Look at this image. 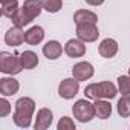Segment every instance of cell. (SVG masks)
Here are the masks:
<instances>
[{
    "label": "cell",
    "mask_w": 130,
    "mask_h": 130,
    "mask_svg": "<svg viewBox=\"0 0 130 130\" xmlns=\"http://www.w3.org/2000/svg\"><path fill=\"white\" fill-rule=\"evenodd\" d=\"M35 110V103L34 100L23 96L15 103V112H14V122L19 127H29L31 125V119H32V113Z\"/></svg>",
    "instance_id": "6da1fadb"
},
{
    "label": "cell",
    "mask_w": 130,
    "mask_h": 130,
    "mask_svg": "<svg viewBox=\"0 0 130 130\" xmlns=\"http://www.w3.org/2000/svg\"><path fill=\"white\" fill-rule=\"evenodd\" d=\"M84 93L87 98L92 100H112L118 93V87L110 81H101V83H92L86 86Z\"/></svg>",
    "instance_id": "7a4b0ae2"
},
{
    "label": "cell",
    "mask_w": 130,
    "mask_h": 130,
    "mask_svg": "<svg viewBox=\"0 0 130 130\" xmlns=\"http://www.w3.org/2000/svg\"><path fill=\"white\" fill-rule=\"evenodd\" d=\"M23 64L22 58L17 54H9V52H2L0 54V71L8 75H15L22 72Z\"/></svg>",
    "instance_id": "3957f363"
},
{
    "label": "cell",
    "mask_w": 130,
    "mask_h": 130,
    "mask_svg": "<svg viewBox=\"0 0 130 130\" xmlns=\"http://www.w3.org/2000/svg\"><path fill=\"white\" fill-rule=\"evenodd\" d=\"M72 112H74V116L81 122H89L96 115L95 113V106L92 103H89L87 100H78L74 104Z\"/></svg>",
    "instance_id": "277c9868"
},
{
    "label": "cell",
    "mask_w": 130,
    "mask_h": 130,
    "mask_svg": "<svg viewBox=\"0 0 130 130\" xmlns=\"http://www.w3.org/2000/svg\"><path fill=\"white\" fill-rule=\"evenodd\" d=\"M80 90V81L77 78H66L58 86V95L64 100H72Z\"/></svg>",
    "instance_id": "5b68a950"
},
{
    "label": "cell",
    "mask_w": 130,
    "mask_h": 130,
    "mask_svg": "<svg viewBox=\"0 0 130 130\" xmlns=\"http://www.w3.org/2000/svg\"><path fill=\"white\" fill-rule=\"evenodd\" d=\"M100 31L96 25H77V37L84 43H92L98 40Z\"/></svg>",
    "instance_id": "8992f818"
},
{
    "label": "cell",
    "mask_w": 130,
    "mask_h": 130,
    "mask_svg": "<svg viewBox=\"0 0 130 130\" xmlns=\"http://www.w3.org/2000/svg\"><path fill=\"white\" fill-rule=\"evenodd\" d=\"M93 72H95L93 66H92L90 63H87V61H80V63H77L75 66L72 68V75L78 81H86V80L92 78Z\"/></svg>",
    "instance_id": "52a82bcc"
},
{
    "label": "cell",
    "mask_w": 130,
    "mask_h": 130,
    "mask_svg": "<svg viewBox=\"0 0 130 130\" xmlns=\"http://www.w3.org/2000/svg\"><path fill=\"white\" fill-rule=\"evenodd\" d=\"M64 52H66L71 58H80L86 54V44L80 38H72L64 46Z\"/></svg>",
    "instance_id": "ba28073f"
},
{
    "label": "cell",
    "mask_w": 130,
    "mask_h": 130,
    "mask_svg": "<svg viewBox=\"0 0 130 130\" xmlns=\"http://www.w3.org/2000/svg\"><path fill=\"white\" fill-rule=\"evenodd\" d=\"M23 41H25V32L22 31V28H19V26H15V25L5 34V43H6L8 46L17 47V46H20Z\"/></svg>",
    "instance_id": "9c48e42d"
},
{
    "label": "cell",
    "mask_w": 130,
    "mask_h": 130,
    "mask_svg": "<svg viewBox=\"0 0 130 130\" xmlns=\"http://www.w3.org/2000/svg\"><path fill=\"white\" fill-rule=\"evenodd\" d=\"M52 110L49 109H40L37 112V118H35V124H34V128L35 130H46L51 124H52Z\"/></svg>",
    "instance_id": "30bf717a"
},
{
    "label": "cell",
    "mask_w": 130,
    "mask_h": 130,
    "mask_svg": "<svg viewBox=\"0 0 130 130\" xmlns=\"http://www.w3.org/2000/svg\"><path fill=\"white\" fill-rule=\"evenodd\" d=\"M74 22L77 25H96L98 15L89 9H78L74 14Z\"/></svg>",
    "instance_id": "8fae6325"
},
{
    "label": "cell",
    "mask_w": 130,
    "mask_h": 130,
    "mask_svg": "<svg viewBox=\"0 0 130 130\" xmlns=\"http://www.w3.org/2000/svg\"><path fill=\"white\" fill-rule=\"evenodd\" d=\"M100 51V55L104 57V58H112L116 55L118 52V43L113 40V38H104L98 47Z\"/></svg>",
    "instance_id": "7c38bea8"
},
{
    "label": "cell",
    "mask_w": 130,
    "mask_h": 130,
    "mask_svg": "<svg viewBox=\"0 0 130 130\" xmlns=\"http://www.w3.org/2000/svg\"><path fill=\"white\" fill-rule=\"evenodd\" d=\"M43 54L47 60H57L63 54V47L57 40H51L43 46Z\"/></svg>",
    "instance_id": "4fadbf2b"
},
{
    "label": "cell",
    "mask_w": 130,
    "mask_h": 130,
    "mask_svg": "<svg viewBox=\"0 0 130 130\" xmlns=\"http://www.w3.org/2000/svg\"><path fill=\"white\" fill-rule=\"evenodd\" d=\"M19 89H20V84L14 78H2L0 80V93L3 96H11V95L17 93Z\"/></svg>",
    "instance_id": "5bb4252c"
},
{
    "label": "cell",
    "mask_w": 130,
    "mask_h": 130,
    "mask_svg": "<svg viewBox=\"0 0 130 130\" xmlns=\"http://www.w3.org/2000/svg\"><path fill=\"white\" fill-rule=\"evenodd\" d=\"M44 38V31L41 26H32L29 31L25 32V41L31 46H35L38 43H41Z\"/></svg>",
    "instance_id": "9a60e30c"
},
{
    "label": "cell",
    "mask_w": 130,
    "mask_h": 130,
    "mask_svg": "<svg viewBox=\"0 0 130 130\" xmlns=\"http://www.w3.org/2000/svg\"><path fill=\"white\" fill-rule=\"evenodd\" d=\"M22 9L34 20L35 17L40 15V12H41V9H43V3L40 2V0H25Z\"/></svg>",
    "instance_id": "2e32d148"
},
{
    "label": "cell",
    "mask_w": 130,
    "mask_h": 130,
    "mask_svg": "<svg viewBox=\"0 0 130 130\" xmlns=\"http://www.w3.org/2000/svg\"><path fill=\"white\" fill-rule=\"evenodd\" d=\"M93 106H95V113H96L98 118L107 119V118L110 116V113H112V106H110V103H107V101H104V100H95Z\"/></svg>",
    "instance_id": "e0dca14e"
},
{
    "label": "cell",
    "mask_w": 130,
    "mask_h": 130,
    "mask_svg": "<svg viewBox=\"0 0 130 130\" xmlns=\"http://www.w3.org/2000/svg\"><path fill=\"white\" fill-rule=\"evenodd\" d=\"M22 64H23V69H34L37 64H38V57L35 52L32 51H25L22 55Z\"/></svg>",
    "instance_id": "ac0fdd59"
},
{
    "label": "cell",
    "mask_w": 130,
    "mask_h": 130,
    "mask_svg": "<svg viewBox=\"0 0 130 130\" xmlns=\"http://www.w3.org/2000/svg\"><path fill=\"white\" fill-rule=\"evenodd\" d=\"M2 3V14L5 17H12L17 11H19V3L17 0H0Z\"/></svg>",
    "instance_id": "d6986e66"
},
{
    "label": "cell",
    "mask_w": 130,
    "mask_h": 130,
    "mask_svg": "<svg viewBox=\"0 0 130 130\" xmlns=\"http://www.w3.org/2000/svg\"><path fill=\"white\" fill-rule=\"evenodd\" d=\"M11 20H12V23H14L15 26H19V28H23V26H26V25H29V23L32 22V19H31L22 8H19V11L11 17Z\"/></svg>",
    "instance_id": "ffe728a7"
},
{
    "label": "cell",
    "mask_w": 130,
    "mask_h": 130,
    "mask_svg": "<svg viewBox=\"0 0 130 130\" xmlns=\"http://www.w3.org/2000/svg\"><path fill=\"white\" fill-rule=\"evenodd\" d=\"M118 113L122 118L130 116V95H122L118 101Z\"/></svg>",
    "instance_id": "44dd1931"
},
{
    "label": "cell",
    "mask_w": 130,
    "mask_h": 130,
    "mask_svg": "<svg viewBox=\"0 0 130 130\" xmlns=\"http://www.w3.org/2000/svg\"><path fill=\"white\" fill-rule=\"evenodd\" d=\"M43 3V9H46L47 12H58L63 8V2L61 0H41Z\"/></svg>",
    "instance_id": "7402d4cb"
},
{
    "label": "cell",
    "mask_w": 130,
    "mask_h": 130,
    "mask_svg": "<svg viewBox=\"0 0 130 130\" xmlns=\"http://www.w3.org/2000/svg\"><path fill=\"white\" fill-rule=\"evenodd\" d=\"M118 90H119L122 95H128V93H130V77L121 75V77L118 78Z\"/></svg>",
    "instance_id": "603a6c76"
},
{
    "label": "cell",
    "mask_w": 130,
    "mask_h": 130,
    "mask_svg": "<svg viewBox=\"0 0 130 130\" xmlns=\"http://www.w3.org/2000/svg\"><path fill=\"white\" fill-rule=\"evenodd\" d=\"M57 128H58V130H75V122H74L69 116H63V118L58 121Z\"/></svg>",
    "instance_id": "cb8c5ba5"
},
{
    "label": "cell",
    "mask_w": 130,
    "mask_h": 130,
    "mask_svg": "<svg viewBox=\"0 0 130 130\" xmlns=\"http://www.w3.org/2000/svg\"><path fill=\"white\" fill-rule=\"evenodd\" d=\"M11 112V104H9V101L6 100V98H2L0 100V116H6L8 113Z\"/></svg>",
    "instance_id": "d4e9b609"
},
{
    "label": "cell",
    "mask_w": 130,
    "mask_h": 130,
    "mask_svg": "<svg viewBox=\"0 0 130 130\" xmlns=\"http://www.w3.org/2000/svg\"><path fill=\"white\" fill-rule=\"evenodd\" d=\"M86 3H89V5H92V6H98V5L104 3V0H86Z\"/></svg>",
    "instance_id": "484cf974"
},
{
    "label": "cell",
    "mask_w": 130,
    "mask_h": 130,
    "mask_svg": "<svg viewBox=\"0 0 130 130\" xmlns=\"http://www.w3.org/2000/svg\"><path fill=\"white\" fill-rule=\"evenodd\" d=\"M128 77H130V69H128Z\"/></svg>",
    "instance_id": "4316f807"
}]
</instances>
